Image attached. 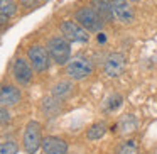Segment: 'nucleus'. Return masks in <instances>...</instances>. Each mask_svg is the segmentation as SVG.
I'll use <instances>...</instances> for the list:
<instances>
[{
    "instance_id": "nucleus-20",
    "label": "nucleus",
    "mask_w": 157,
    "mask_h": 154,
    "mask_svg": "<svg viewBox=\"0 0 157 154\" xmlns=\"http://www.w3.org/2000/svg\"><path fill=\"white\" fill-rule=\"evenodd\" d=\"M17 152H19V146L12 140L0 144V154H17Z\"/></svg>"
},
{
    "instance_id": "nucleus-13",
    "label": "nucleus",
    "mask_w": 157,
    "mask_h": 154,
    "mask_svg": "<svg viewBox=\"0 0 157 154\" xmlns=\"http://www.w3.org/2000/svg\"><path fill=\"white\" fill-rule=\"evenodd\" d=\"M139 122H137V117L133 113H125V115L120 117L118 120V130L120 134H130L133 130H137Z\"/></svg>"
},
{
    "instance_id": "nucleus-10",
    "label": "nucleus",
    "mask_w": 157,
    "mask_h": 154,
    "mask_svg": "<svg viewBox=\"0 0 157 154\" xmlns=\"http://www.w3.org/2000/svg\"><path fill=\"white\" fill-rule=\"evenodd\" d=\"M44 154H68V142L64 139H59V137L49 136L42 139L41 144Z\"/></svg>"
},
{
    "instance_id": "nucleus-4",
    "label": "nucleus",
    "mask_w": 157,
    "mask_h": 154,
    "mask_svg": "<svg viewBox=\"0 0 157 154\" xmlns=\"http://www.w3.org/2000/svg\"><path fill=\"white\" fill-rule=\"evenodd\" d=\"M22 144H24V149L27 154H36L39 151L42 144V136H41V124L31 120V122L25 125L24 130V137H22Z\"/></svg>"
},
{
    "instance_id": "nucleus-16",
    "label": "nucleus",
    "mask_w": 157,
    "mask_h": 154,
    "mask_svg": "<svg viewBox=\"0 0 157 154\" xmlns=\"http://www.w3.org/2000/svg\"><path fill=\"white\" fill-rule=\"evenodd\" d=\"M15 12H17V4L14 0H0V15L9 19L15 15Z\"/></svg>"
},
{
    "instance_id": "nucleus-7",
    "label": "nucleus",
    "mask_w": 157,
    "mask_h": 154,
    "mask_svg": "<svg viewBox=\"0 0 157 154\" xmlns=\"http://www.w3.org/2000/svg\"><path fill=\"white\" fill-rule=\"evenodd\" d=\"M61 34L63 38H66L69 42H86L90 39V34L86 29H83L78 22H73V21H64L61 26Z\"/></svg>"
},
{
    "instance_id": "nucleus-3",
    "label": "nucleus",
    "mask_w": 157,
    "mask_h": 154,
    "mask_svg": "<svg viewBox=\"0 0 157 154\" xmlns=\"http://www.w3.org/2000/svg\"><path fill=\"white\" fill-rule=\"evenodd\" d=\"M76 22L81 26L83 29H86L88 32H98L103 27V21L98 15V12L93 7H81L79 10H76L75 15Z\"/></svg>"
},
{
    "instance_id": "nucleus-12",
    "label": "nucleus",
    "mask_w": 157,
    "mask_h": 154,
    "mask_svg": "<svg viewBox=\"0 0 157 154\" xmlns=\"http://www.w3.org/2000/svg\"><path fill=\"white\" fill-rule=\"evenodd\" d=\"M91 7L98 12V15L101 17L103 22H112L113 21L112 4H110V0H93Z\"/></svg>"
},
{
    "instance_id": "nucleus-22",
    "label": "nucleus",
    "mask_w": 157,
    "mask_h": 154,
    "mask_svg": "<svg viewBox=\"0 0 157 154\" xmlns=\"http://www.w3.org/2000/svg\"><path fill=\"white\" fill-rule=\"evenodd\" d=\"M128 2H142V0H128Z\"/></svg>"
},
{
    "instance_id": "nucleus-19",
    "label": "nucleus",
    "mask_w": 157,
    "mask_h": 154,
    "mask_svg": "<svg viewBox=\"0 0 157 154\" xmlns=\"http://www.w3.org/2000/svg\"><path fill=\"white\" fill-rule=\"evenodd\" d=\"M117 154H137V144L133 140H125L118 147V152Z\"/></svg>"
},
{
    "instance_id": "nucleus-5",
    "label": "nucleus",
    "mask_w": 157,
    "mask_h": 154,
    "mask_svg": "<svg viewBox=\"0 0 157 154\" xmlns=\"http://www.w3.org/2000/svg\"><path fill=\"white\" fill-rule=\"evenodd\" d=\"M110 4H112L113 19L117 22L128 26L135 21V12H133V7L130 5L128 0H110Z\"/></svg>"
},
{
    "instance_id": "nucleus-1",
    "label": "nucleus",
    "mask_w": 157,
    "mask_h": 154,
    "mask_svg": "<svg viewBox=\"0 0 157 154\" xmlns=\"http://www.w3.org/2000/svg\"><path fill=\"white\" fill-rule=\"evenodd\" d=\"M48 53L51 56V59L58 65H66L71 58V46H69V41L66 38H51L48 41Z\"/></svg>"
},
{
    "instance_id": "nucleus-14",
    "label": "nucleus",
    "mask_w": 157,
    "mask_h": 154,
    "mask_svg": "<svg viewBox=\"0 0 157 154\" xmlns=\"http://www.w3.org/2000/svg\"><path fill=\"white\" fill-rule=\"evenodd\" d=\"M73 93V83L71 81H59L58 85L52 88V97H56L58 100H66Z\"/></svg>"
},
{
    "instance_id": "nucleus-2",
    "label": "nucleus",
    "mask_w": 157,
    "mask_h": 154,
    "mask_svg": "<svg viewBox=\"0 0 157 154\" xmlns=\"http://www.w3.org/2000/svg\"><path fill=\"white\" fill-rule=\"evenodd\" d=\"M93 73V63L85 56H76L66 63V75L71 80H85Z\"/></svg>"
},
{
    "instance_id": "nucleus-17",
    "label": "nucleus",
    "mask_w": 157,
    "mask_h": 154,
    "mask_svg": "<svg viewBox=\"0 0 157 154\" xmlns=\"http://www.w3.org/2000/svg\"><path fill=\"white\" fill-rule=\"evenodd\" d=\"M61 100H58L56 97H52V98H48L44 100V103H42V109H44L46 113H49V115H52V113L59 112V109H61Z\"/></svg>"
},
{
    "instance_id": "nucleus-11",
    "label": "nucleus",
    "mask_w": 157,
    "mask_h": 154,
    "mask_svg": "<svg viewBox=\"0 0 157 154\" xmlns=\"http://www.w3.org/2000/svg\"><path fill=\"white\" fill-rule=\"evenodd\" d=\"M22 93L14 85H2L0 86V105L4 107H14L21 102Z\"/></svg>"
},
{
    "instance_id": "nucleus-8",
    "label": "nucleus",
    "mask_w": 157,
    "mask_h": 154,
    "mask_svg": "<svg viewBox=\"0 0 157 154\" xmlns=\"http://www.w3.org/2000/svg\"><path fill=\"white\" fill-rule=\"evenodd\" d=\"M127 66V59L122 53H112V54L106 56L105 65H103V69H105V75L110 76V78H117L120 76L123 71H125Z\"/></svg>"
},
{
    "instance_id": "nucleus-6",
    "label": "nucleus",
    "mask_w": 157,
    "mask_h": 154,
    "mask_svg": "<svg viewBox=\"0 0 157 154\" xmlns=\"http://www.w3.org/2000/svg\"><path fill=\"white\" fill-rule=\"evenodd\" d=\"M51 56H49L48 49L42 48V46H31L27 49V59L31 63V66L36 69L37 73H42L49 68L51 65Z\"/></svg>"
},
{
    "instance_id": "nucleus-9",
    "label": "nucleus",
    "mask_w": 157,
    "mask_h": 154,
    "mask_svg": "<svg viewBox=\"0 0 157 154\" xmlns=\"http://www.w3.org/2000/svg\"><path fill=\"white\" fill-rule=\"evenodd\" d=\"M12 75L19 85H29L32 80V68L31 63L25 61L24 58H17L12 66Z\"/></svg>"
},
{
    "instance_id": "nucleus-18",
    "label": "nucleus",
    "mask_w": 157,
    "mask_h": 154,
    "mask_svg": "<svg viewBox=\"0 0 157 154\" xmlns=\"http://www.w3.org/2000/svg\"><path fill=\"white\" fill-rule=\"evenodd\" d=\"M122 102H123L122 95H118V93H113V95L105 102V110H106V112H115V110L120 109Z\"/></svg>"
},
{
    "instance_id": "nucleus-21",
    "label": "nucleus",
    "mask_w": 157,
    "mask_h": 154,
    "mask_svg": "<svg viewBox=\"0 0 157 154\" xmlns=\"http://www.w3.org/2000/svg\"><path fill=\"white\" fill-rule=\"evenodd\" d=\"M9 120H10V113H9V110L5 109L4 105H0V125L7 124Z\"/></svg>"
},
{
    "instance_id": "nucleus-15",
    "label": "nucleus",
    "mask_w": 157,
    "mask_h": 154,
    "mask_svg": "<svg viewBox=\"0 0 157 154\" xmlns=\"http://www.w3.org/2000/svg\"><path fill=\"white\" fill-rule=\"evenodd\" d=\"M106 134V125L105 124H93L88 130H86V139L88 140H98Z\"/></svg>"
}]
</instances>
